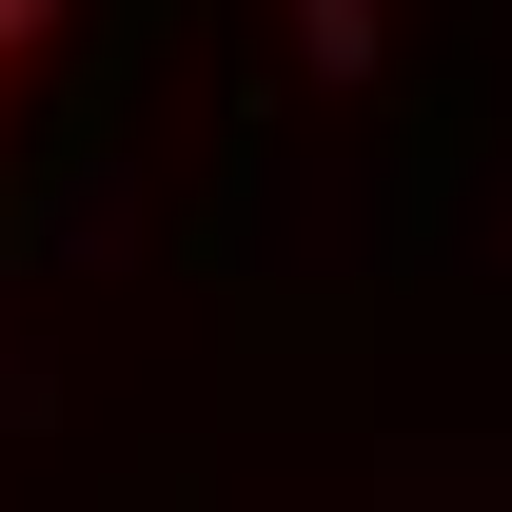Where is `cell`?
<instances>
[{"instance_id":"obj_1","label":"cell","mask_w":512,"mask_h":512,"mask_svg":"<svg viewBox=\"0 0 512 512\" xmlns=\"http://www.w3.org/2000/svg\"><path fill=\"white\" fill-rule=\"evenodd\" d=\"M40 60H60V0H0V158H20V119H40Z\"/></svg>"}]
</instances>
